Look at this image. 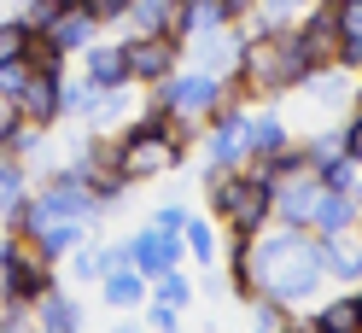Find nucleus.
<instances>
[{
    "label": "nucleus",
    "mask_w": 362,
    "mask_h": 333,
    "mask_svg": "<svg viewBox=\"0 0 362 333\" xmlns=\"http://www.w3.org/2000/svg\"><path fill=\"white\" fill-rule=\"evenodd\" d=\"M322 281V252L315 240H304V228H281V234H252V240H234V293L240 298H281V304H298L315 293Z\"/></svg>",
    "instance_id": "f257e3e1"
},
{
    "label": "nucleus",
    "mask_w": 362,
    "mask_h": 333,
    "mask_svg": "<svg viewBox=\"0 0 362 333\" xmlns=\"http://www.w3.org/2000/svg\"><path fill=\"white\" fill-rule=\"evenodd\" d=\"M234 71H240L245 94H292V88H304L315 76L292 30H257V41H245V47H240Z\"/></svg>",
    "instance_id": "f03ea898"
},
{
    "label": "nucleus",
    "mask_w": 362,
    "mask_h": 333,
    "mask_svg": "<svg viewBox=\"0 0 362 333\" xmlns=\"http://www.w3.org/2000/svg\"><path fill=\"white\" fill-rule=\"evenodd\" d=\"M111 164H117L123 182H152V175H164L181 164V141L170 135L164 111H152L146 123H134L129 135L117 141V152H111Z\"/></svg>",
    "instance_id": "7ed1b4c3"
},
{
    "label": "nucleus",
    "mask_w": 362,
    "mask_h": 333,
    "mask_svg": "<svg viewBox=\"0 0 362 333\" xmlns=\"http://www.w3.org/2000/svg\"><path fill=\"white\" fill-rule=\"evenodd\" d=\"M152 88H158L152 111H170V117H216L222 105H234V100H222V82H216L211 71L164 76V82H152Z\"/></svg>",
    "instance_id": "20e7f679"
},
{
    "label": "nucleus",
    "mask_w": 362,
    "mask_h": 333,
    "mask_svg": "<svg viewBox=\"0 0 362 333\" xmlns=\"http://www.w3.org/2000/svg\"><path fill=\"white\" fill-rule=\"evenodd\" d=\"M123 59H129V82H164L175 71L181 47H175V35H134V41H123Z\"/></svg>",
    "instance_id": "39448f33"
},
{
    "label": "nucleus",
    "mask_w": 362,
    "mask_h": 333,
    "mask_svg": "<svg viewBox=\"0 0 362 333\" xmlns=\"http://www.w3.org/2000/svg\"><path fill=\"white\" fill-rule=\"evenodd\" d=\"M275 216V187L269 182H257V175H245L240 182V199H234V211L222 216L234 228V240H252V234H263V222Z\"/></svg>",
    "instance_id": "423d86ee"
},
{
    "label": "nucleus",
    "mask_w": 362,
    "mask_h": 333,
    "mask_svg": "<svg viewBox=\"0 0 362 333\" xmlns=\"http://www.w3.org/2000/svg\"><path fill=\"white\" fill-rule=\"evenodd\" d=\"M205 152H211V170H240L245 164V111L222 105L211 117V135H205Z\"/></svg>",
    "instance_id": "0eeeda50"
},
{
    "label": "nucleus",
    "mask_w": 362,
    "mask_h": 333,
    "mask_svg": "<svg viewBox=\"0 0 362 333\" xmlns=\"http://www.w3.org/2000/svg\"><path fill=\"white\" fill-rule=\"evenodd\" d=\"M298 35V47L310 59V71H327V64H339V24H333V6H315L304 12V24L292 30Z\"/></svg>",
    "instance_id": "6e6552de"
},
{
    "label": "nucleus",
    "mask_w": 362,
    "mask_h": 333,
    "mask_svg": "<svg viewBox=\"0 0 362 333\" xmlns=\"http://www.w3.org/2000/svg\"><path fill=\"white\" fill-rule=\"evenodd\" d=\"M59 71H30V82H24V94H18V111H24V123H35V129H47V123H59L64 117V100H59Z\"/></svg>",
    "instance_id": "1a4fd4ad"
},
{
    "label": "nucleus",
    "mask_w": 362,
    "mask_h": 333,
    "mask_svg": "<svg viewBox=\"0 0 362 333\" xmlns=\"http://www.w3.org/2000/svg\"><path fill=\"white\" fill-rule=\"evenodd\" d=\"M123 257L152 281L158 269H175V263H181V240H175V234H158V228H141V234L123 246Z\"/></svg>",
    "instance_id": "9d476101"
},
{
    "label": "nucleus",
    "mask_w": 362,
    "mask_h": 333,
    "mask_svg": "<svg viewBox=\"0 0 362 333\" xmlns=\"http://www.w3.org/2000/svg\"><path fill=\"white\" fill-rule=\"evenodd\" d=\"M35 205H41V216H94L100 205H94V193H88V182L71 170V175H59V182L47 187V193H35Z\"/></svg>",
    "instance_id": "9b49d317"
},
{
    "label": "nucleus",
    "mask_w": 362,
    "mask_h": 333,
    "mask_svg": "<svg viewBox=\"0 0 362 333\" xmlns=\"http://www.w3.org/2000/svg\"><path fill=\"white\" fill-rule=\"evenodd\" d=\"M94 30H100V18L88 12V6H76V0H64V6H59V18H53V24L41 30V35H47L59 53H82L88 41H94Z\"/></svg>",
    "instance_id": "f8f14e48"
},
{
    "label": "nucleus",
    "mask_w": 362,
    "mask_h": 333,
    "mask_svg": "<svg viewBox=\"0 0 362 333\" xmlns=\"http://www.w3.org/2000/svg\"><path fill=\"white\" fill-rule=\"evenodd\" d=\"M100 298H105L111 310H134V304L146 298V275L134 269L129 257H111L105 275H100Z\"/></svg>",
    "instance_id": "ddd939ff"
},
{
    "label": "nucleus",
    "mask_w": 362,
    "mask_h": 333,
    "mask_svg": "<svg viewBox=\"0 0 362 333\" xmlns=\"http://www.w3.org/2000/svg\"><path fill=\"white\" fill-rule=\"evenodd\" d=\"M82 64H88V82H94V88H123V82H129V59H123V47L88 41V47H82Z\"/></svg>",
    "instance_id": "4468645a"
},
{
    "label": "nucleus",
    "mask_w": 362,
    "mask_h": 333,
    "mask_svg": "<svg viewBox=\"0 0 362 333\" xmlns=\"http://www.w3.org/2000/svg\"><path fill=\"white\" fill-rule=\"evenodd\" d=\"M175 12H181V0H129L123 6L134 35H175Z\"/></svg>",
    "instance_id": "2eb2a0df"
},
{
    "label": "nucleus",
    "mask_w": 362,
    "mask_h": 333,
    "mask_svg": "<svg viewBox=\"0 0 362 333\" xmlns=\"http://www.w3.org/2000/svg\"><path fill=\"white\" fill-rule=\"evenodd\" d=\"M356 222V199L351 193H339V187H322V199H315V222L310 228L315 234H345Z\"/></svg>",
    "instance_id": "dca6fc26"
},
{
    "label": "nucleus",
    "mask_w": 362,
    "mask_h": 333,
    "mask_svg": "<svg viewBox=\"0 0 362 333\" xmlns=\"http://www.w3.org/2000/svg\"><path fill=\"white\" fill-rule=\"evenodd\" d=\"M339 24V64H362V0H333Z\"/></svg>",
    "instance_id": "f3484780"
},
{
    "label": "nucleus",
    "mask_w": 362,
    "mask_h": 333,
    "mask_svg": "<svg viewBox=\"0 0 362 333\" xmlns=\"http://www.w3.org/2000/svg\"><path fill=\"white\" fill-rule=\"evenodd\" d=\"M315 252H322V275H339V281L362 275V246H345V234H322Z\"/></svg>",
    "instance_id": "a211bd4d"
},
{
    "label": "nucleus",
    "mask_w": 362,
    "mask_h": 333,
    "mask_svg": "<svg viewBox=\"0 0 362 333\" xmlns=\"http://www.w3.org/2000/svg\"><path fill=\"white\" fill-rule=\"evenodd\" d=\"M286 152V129H281V117H245V158H281Z\"/></svg>",
    "instance_id": "6ab92c4d"
},
{
    "label": "nucleus",
    "mask_w": 362,
    "mask_h": 333,
    "mask_svg": "<svg viewBox=\"0 0 362 333\" xmlns=\"http://www.w3.org/2000/svg\"><path fill=\"white\" fill-rule=\"evenodd\" d=\"M35 322L47 327V333H71V327L82 322V304H76V298H64V293H53V286H47V293L35 298Z\"/></svg>",
    "instance_id": "aec40b11"
},
{
    "label": "nucleus",
    "mask_w": 362,
    "mask_h": 333,
    "mask_svg": "<svg viewBox=\"0 0 362 333\" xmlns=\"http://www.w3.org/2000/svg\"><path fill=\"white\" fill-rule=\"evenodd\" d=\"M152 298H158V304H170V310H187L193 281L181 275V269H158V275H152Z\"/></svg>",
    "instance_id": "412c9836"
},
{
    "label": "nucleus",
    "mask_w": 362,
    "mask_h": 333,
    "mask_svg": "<svg viewBox=\"0 0 362 333\" xmlns=\"http://www.w3.org/2000/svg\"><path fill=\"white\" fill-rule=\"evenodd\" d=\"M18 205H24V164H12L0 152V216H12Z\"/></svg>",
    "instance_id": "4be33fe9"
},
{
    "label": "nucleus",
    "mask_w": 362,
    "mask_h": 333,
    "mask_svg": "<svg viewBox=\"0 0 362 333\" xmlns=\"http://www.w3.org/2000/svg\"><path fill=\"white\" fill-rule=\"evenodd\" d=\"M181 252H193L199 263H211V257H216V234H211V222H181Z\"/></svg>",
    "instance_id": "5701e85b"
},
{
    "label": "nucleus",
    "mask_w": 362,
    "mask_h": 333,
    "mask_svg": "<svg viewBox=\"0 0 362 333\" xmlns=\"http://www.w3.org/2000/svg\"><path fill=\"white\" fill-rule=\"evenodd\" d=\"M315 175H322V187H339V193H351V187H356V158H351V152H339V158H327V164L315 170Z\"/></svg>",
    "instance_id": "b1692460"
},
{
    "label": "nucleus",
    "mask_w": 362,
    "mask_h": 333,
    "mask_svg": "<svg viewBox=\"0 0 362 333\" xmlns=\"http://www.w3.org/2000/svg\"><path fill=\"white\" fill-rule=\"evenodd\" d=\"M24 82H30V59H24V53L0 59V94H6V100H18V94H24Z\"/></svg>",
    "instance_id": "393cba45"
},
{
    "label": "nucleus",
    "mask_w": 362,
    "mask_h": 333,
    "mask_svg": "<svg viewBox=\"0 0 362 333\" xmlns=\"http://www.w3.org/2000/svg\"><path fill=\"white\" fill-rule=\"evenodd\" d=\"M59 6H64V0H24V12H18V24H24L30 35H41V30H47L53 18H59Z\"/></svg>",
    "instance_id": "a878e982"
},
{
    "label": "nucleus",
    "mask_w": 362,
    "mask_h": 333,
    "mask_svg": "<svg viewBox=\"0 0 362 333\" xmlns=\"http://www.w3.org/2000/svg\"><path fill=\"white\" fill-rule=\"evenodd\" d=\"M24 59H30V71H59V47H53V41L47 35H24Z\"/></svg>",
    "instance_id": "bb28decb"
},
{
    "label": "nucleus",
    "mask_w": 362,
    "mask_h": 333,
    "mask_svg": "<svg viewBox=\"0 0 362 333\" xmlns=\"http://www.w3.org/2000/svg\"><path fill=\"white\" fill-rule=\"evenodd\" d=\"M315 327H327V333H351V327H356V298H339V304H327L322 316H315Z\"/></svg>",
    "instance_id": "cd10ccee"
},
{
    "label": "nucleus",
    "mask_w": 362,
    "mask_h": 333,
    "mask_svg": "<svg viewBox=\"0 0 362 333\" xmlns=\"http://www.w3.org/2000/svg\"><path fill=\"white\" fill-rule=\"evenodd\" d=\"M339 152H345V141H339V129H333V135H315V141H310V152H298V158H304L310 170H322L327 158H339Z\"/></svg>",
    "instance_id": "c85d7f7f"
},
{
    "label": "nucleus",
    "mask_w": 362,
    "mask_h": 333,
    "mask_svg": "<svg viewBox=\"0 0 362 333\" xmlns=\"http://www.w3.org/2000/svg\"><path fill=\"white\" fill-rule=\"evenodd\" d=\"M59 100H64V111H88L94 105V82H59Z\"/></svg>",
    "instance_id": "c756f323"
},
{
    "label": "nucleus",
    "mask_w": 362,
    "mask_h": 333,
    "mask_svg": "<svg viewBox=\"0 0 362 333\" xmlns=\"http://www.w3.org/2000/svg\"><path fill=\"white\" fill-rule=\"evenodd\" d=\"M18 123H24V111H18V100L0 94V152H6V141L18 135Z\"/></svg>",
    "instance_id": "7c9ffc66"
},
{
    "label": "nucleus",
    "mask_w": 362,
    "mask_h": 333,
    "mask_svg": "<svg viewBox=\"0 0 362 333\" xmlns=\"http://www.w3.org/2000/svg\"><path fill=\"white\" fill-rule=\"evenodd\" d=\"M105 263H111V252H82V257L71 263V269H76L82 281H100V275H105Z\"/></svg>",
    "instance_id": "2f4dec72"
},
{
    "label": "nucleus",
    "mask_w": 362,
    "mask_h": 333,
    "mask_svg": "<svg viewBox=\"0 0 362 333\" xmlns=\"http://www.w3.org/2000/svg\"><path fill=\"white\" fill-rule=\"evenodd\" d=\"M76 6H88V12H94V18H100V24H117V18H123V6H129V0H76Z\"/></svg>",
    "instance_id": "473e14b6"
},
{
    "label": "nucleus",
    "mask_w": 362,
    "mask_h": 333,
    "mask_svg": "<svg viewBox=\"0 0 362 333\" xmlns=\"http://www.w3.org/2000/svg\"><path fill=\"white\" fill-rule=\"evenodd\" d=\"M339 141H345V152H351V158L362 164V111H356V117H351L345 129H339Z\"/></svg>",
    "instance_id": "72a5a7b5"
},
{
    "label": "nucleus",
    "mask_w": 362,
    "mask_h": 333,
    "mask_svg": "<svg viewBox=\"0 0 362 333\" xmlns=\"http://www.w3.org/2000/svg\"><path fill=\"white\" fill-rule=\"evenodd\" d=\"M181 222H187V211H175V205H164V211L152 216V228H158V234H181Z\"/></svg>",
    "instance_id": "f704fd0d"
},
{
    "label": "nucleus",
    "mask_w": 362,
    "mask_h": 333,
    "mask_svg": "<svg viewBox=\"0 0 362 333\" xmlns=\"http://www.w3.org/2000/svg\"><path fill=\"white\" fill-rule=\"evenodd\" d=\"M216 6H222V18L234 24V18H252V12H257V0H216Z\"/></svg>",
    "instance_id": "c9c22d12"
},
{
    "label": "nucleus",
    "mask_w": 362,
    "mask_h": 333,
    "mask_svg": "<svg viewBox=\"0 0 362 333\" xmlns=\"http://www.w3.org/2000/svg\"><path fill=\"white\" fill-rule=\"evenodd\" d=\"M152 327H158V333H170V327H175V310H170V304H158V298H152Z\"/></svg>",
    "instance_id": "e433bc0d"
},
{
    "label": "nucleus",
    "mask_w": 362,
    "mask_h": 333,
    "mask_svg": "<svg viewBox=\"0 0 362 333\" xmlns=\"http://www.w3.org/2000/svg\"><path fill=\"white\" fill-rule=\"evenodd\" d=\"M356 327H362V293H356Z\"/></svg>",
    "instance_id": "4c0bfd02"
},
{
    "label": "nucleus",
    "mask_w": 362,
    "mask_h": 333,
    "mask_svg": "<svg viewBox=\"0 0 362 333\" xmlns=\"http://www.w3.org/2000/svg\"><path fill=\"white\" fill-rule=\"evenodd\" d=\"M356 234H362V205H356Z\"/></svg>",
    "instance_id": "58836bf2"
},
{
    "label": "nucleus",
    "mask_w": 362,
    "mask_h": 333,
    "mask_svg": "<svg viewBox=\"0 0 362 333\" xmlns=\"http://www.w3.org/2000/svg\"><path fill=\"white\" fill-rule=\"evenodd\" d=\"M351 193H356V205H362V187H351Z\"/></svg>",
    "instance_id": "ea45409f"
},
{
    "label": "nucleus",
    "mask_w": 362,
    "mask_h": 333,
    "mask_svg": "<svg viewBox=\"0 0 362 333\" xmlns=\"http://www.w3.org/2000/svg\"><path fill=\"white\" fill-rule=\"evenodd\" d=\"M356 111H362V88H356Z\"/></svg>",
    "instance_id": "a19ab883"
}]
</instances>
